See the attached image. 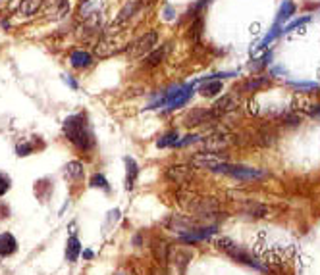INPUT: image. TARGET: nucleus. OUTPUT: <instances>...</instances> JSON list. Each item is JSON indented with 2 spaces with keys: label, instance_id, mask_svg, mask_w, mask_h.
I'll return each instance as SVG.
<instances>
[{
  "label": "nucleus",
  "instance_id": "nucleus-1",
  "mask_svg": "<svg viewBox=\"0 0 320 275\" xmlns=\"http://www.w3.org/2000/svg\"><path fill=\"white\" fill-rule=\"evenodd\" d=\"M62 131H64L66 139L81 152H91L95 148L96 141L93 135V129L87 122V118L83 114H73L68 116L62 123Z\"/></svg>",
  "mask_w": 320,
  "mask_h": 275
},
{
  "label": "nucleus",
  "instance_id": "nucleus-2",
  "mask_svg": "<svg viewBox=\"0 0 320 275\" xmlns=\"http://www.w3.org/2000/svg\"><path fill=\"white\" fill-rule=\"evenodd\" d=\"M216 245H218V248H220L222 252H226L231 260H235V262H239V264H245V266H251V268L260 270V272H268V268H264L255 256H251L247 250H243L241 246H237L233 241H229V239H218Z\"/></svg>",
  "mask_w": 320,
  "mask_h": 275
},
{
  "label": "nucleus",
  "instance_id": "nucleus-3",
  "mask_svg": "<svg viewBox=\"0 0 320 275\" xmlns=\"http://www.w3.org/2000/svg\"><path fill=\"white\" fill-rule=\"evenodd\" d=\"M157 42H159V33H157V31H149V33H145V35L139 37L133 44H129L128 58L129 60L143 58L145 54H149V52H153V50L157 48Z\"/></svg>",
  "mask_w": 320,
  "mask_h": 275
},
{
  "label": "nucleus",
  "instance_id": "nucleus-4",
  "mask_svg": "<svg viewBox=\"0 0 320 275\" xmlns=\"http://www.w3.org/2000/svg\"><path fill=\"white\" fill-rule=\"evenodd\" d=\"M216 120H220L212 108H195L187 114L185 118V125L189 127H199V125H210V123H216Z\"/></svg>",
  "mask_w": 320,
  "mask_h": 275
},
{
  "label": "nucleus",
  "instance_id": "nucleus-5",
  "mask_svg": "<svg viewBox=\"0 0 320 275\" xmlns=\"http://www.w3.org/2000/svg\"><path fill=\"white\" fill-rule=\"evenodd\" d=\"M166 177H168V181H172V183L185 185L193 179V169L191 168H187V166H172V168L166 169Z\"/></svg>",
  "mask_w": 320,
  "mask_h": 275
},
{
  "label": "nucleus",
  "instance_id": "nucleus-6",
  "mask_svg": "<svg viewBox=\"0 0 320 275\" xmlns=\"http://www.w3.org/2000/svg\"><path fill=\"white\" fill-rule=\"evenodd\" d=\"M102 6H104V0H83L81 6H79V16L85 21L93 20V18H100Z\"/></svg>",
  "mask_w": 320,
  "mask_h": 275
},
{
  "label": "nucleus",
  "instance_id": "nucleus-7",
  "mask_svg": "<svg viewBox=\"0 0 320 275\" xmlns=\"http://www.w3.org/2000/svg\"><path fill=\"white\" fill-rule=\"evenodd\" d=\"M170 50H172V44H170V42H166V44H162V46H157V48H155L153 52H149L147 58H145L147 67H157V65H160L162 62L166 60V56L170 54Z\"/></svg>",
  "mask_w": 320,
  "mask_h": 275
},
{
  "label": "nucleus",
  "instance_id": "nucleus-8",
  "mask_svg": "<svg viewBox=\"0 0 320 275\" xmlns=\"http://www.w3.org/2000/svg\"><path fill=\"white\" fill-rule=\"evenodd\" d=\"M139 8H141V0H129V2H126V6L118 12L116 20L112 21V27H118V25L126 23L131 16H135V12H137Z\"/></svg>",
  "mask_w": 320,
  "mask_h": 275
},
{
  "label": "nucleus",
  "instance_id": "nucleus-9",
  "mask_svg": "<svg viewBox=\"0 0 320 275\" xmlns=\"http://www.w3.org/2000/svg\"><path fill=\"white\" fill-rule=\"evenodd\" d=\"M239 210L245 215H249V217H264L268 214V206H264V204H260L256 200H243Z\"/></svg>",
  "mask_w": 320,
  "mask_h": 275
},
{
  "label": "nucleus",
  "instance_id": "nucleus-10",
  "mask_svg": "<svg viewBox=\"0 0 320 275\" xmlns=\"http://www.w3.org/2000/svg\"><path fill=\"white\" fill-rule=\"evenodd\" d=\"M235 108H237V104H235V96L226 94V96H222V98L212 106V112H214L218 118H222L224 114L231 112V110H235Z\"/></svg>",
  "mask_w": 320,
  "mask_h": 275
},
{
  "label": "nucleus",
  "instance_id": "nucleus-11",
  "mask_svg": "<svg viewBox=\"0 0 320 275\" xmlns=\"http://www.w3.org/2000/svg\"><path fill=\"white\" fill-rule=\"evenodd\" d=\"M69 63L75 69H83V67H89L93 63V56L89 52H85V50H73L69 54Z\"/></svg>",
  "mask_w": 320,
  "mask_h": 275
},
{
  "label": "nucleus",
  "instance_id": "nucleus-12",
  "mask_svg": "<svg viewBox=\"0 0 320 275\" xmlns=\"http://www.w3.org/2000/svg\"><path fill=\"white\" fill-rule=\"evenodd\" d=\"M124 162H126V189L131 190V189L135 187L137 177H139V166H137V162H135L133 158H129V156Z\"/></svg>",
  "mask_w": 320,
  "mask_h": 275
},
{
  "label": "nucleus",
  "instance_id": "nucleus-13",
  "mask_svg": "<svg viewBox=\"0 0 320 275\" xmlns=\"http://www.w3.org/2000/svg\"><path fill=\"white\" fill-rule=\"evenodd\" d=\"M18 250V241L12 233H2L0 235V256H12Z\"/></svg>",
  "mask_w": 320,
  "mask_h": 275
},
{
  "label": "nucleus",
  "instance_id": "nucleus-14",
  "mask_svg": "<svg viewBox=\"0 0 320 275\" xmlns=\"http://www.w3.org/2000/svg\"><path fill=\"white\" fill-rule=\"evenodd\" d=\"M83 175H85V169L81 162H69L64 168V177L68 181H79L83 179Z\"/></svg>",
  "mask_w": 320,
  "mask_h": 275
},
{
  "label": "nucleus",
  "instance_id": "nucleus-15",
  "mask_svg": "<svg viewBox=\"0 0 320 275\" xmlns=\"http://www.w3.org/2000/svg\"><path fill=\"white\" fill-rule=\"evenodd\" d=\"M79 254H81V243H79V239L75 235H71L68 239V243H66V260L75 262L79 258Z\"/></svg>",
  "mask_w": 320,
  "mask_h": 275
},
{
  "label": "nucleus",
  "instance_id": "nucleus-16",
  "mask_svg": "<svg viewBox=\"0 0 320 275\" xmlns=\"http://www.w3.org/2000/svg\"><path fill=\"white\" fill-rule=\"evenodd\" d=\"M178 143H180L178 131H168V133H164L159 141H157V147L159 148H176Z\"/></svg>",
  "mask_w": 320,
  "mask_h": 275
},
{
  "label": "nucleus",
  "instance_id": "nucleus-17",
  "mask_svg": "<svg viewBox=\"0 0 320 275\" xmlns=\"http://www.w3.org/2000/svg\"><path fill=\"white\" fill-rule=\"evenodd\" d=\"M266 83H268V79H266V77H251V79H247V81H245L243 85L235 87V92H237V91H245V92L256 91V89L264 87Z\"/></svg>",
  "mask_w": 320,
  "mask_h": 275
},
{
  "label": "nucleus",
  "instance_id": "nucleus-18",
  "mask_svg": "<svg viewBox=\"0 0 320 275\" xmlns=\"http://www.w3.org/2000/svg\"><path fill=\"white\" fill-rule=\"evenodd\" d=\"M153 252H155V258L159 260L160 264H166L170 260V246L166 245L164 241H157L153 245Z\"/></svg>",
  "mask_w": 320,
  "mask_h": 275
},
{
  "label": "nucleus",
  "instance_id": "nucleus-19",
  "mask_svg": "<svg viewBox=\"0 0 320 275\" xmlns=\"http://www.w3.org/2000/svg\"><path fill=\"white\" fill-rule=\"evenodd\" d=\"M41 4H43V0H22V4H20V14H22V16H33V14H37V10L41 8Z\"/></svg>",
  "mask_w": 320,
  "mask_h": 275
},
{
  "label": "nucleus",
  "instance_id": "nucleus-20",
  "mask_svg": "<svg viewBox=\"0 0 320 275\" xmlns=\"http://www.w3.org/2000/svg\"><path fill=\"white\" fill-rule=\"evenodd\" d=\"M114 52H116V46H114L112 42H108V41H100L95 46V54L96 56H100V58H106V56H110V54H114Z\"/></svg>",
  "mask_w": 320,
  "mask_h": 275
},
{
  "label": "nucleus",
  "instance_id": "nucleus-21",
  "mask_svg": "<svg viewBox=\"0 0 320 275\" xmlns=\"http://www.w3.org/2000/svg\"><path fill=\"white\" fill-rule=\"evenodd\" d=\"M220 91H222V83H220V81H206V83L201 87V92H203L205 96H214V94H218Z\"/></svg>",
  "mask_w": 320,
  "mask_h": 275
},
{
  "label": "nucleus",
  "instance_id": "nucleus-22",
  "mask_svg": "<svg viewBox=\"0 0 320 275\" xmlns=\"http://www.w3.org/2000/svg\"><path fill=\"white\" fill-rule=\"evenodd\" d=\"M89 185L93 187V189H100V190H104V192H110V187H108V181H106V177L102 175V173H95L93 177H91V181Z\"/></svg>",
  "mask_w": 320,
  "mask_h": 275
},
{
  "label": "nucleus",
  "instance_id": "nucleus-23",
  "mask_svg": "<svg viewBox=\"0 0 320 275\" xmlns=\"http://www.w3.org/2000/svg\"><path fill=\"white\" fill-rule=\"evenodd\" d=\"M33 150H35V145H33V143H20V145L16 147V154H18V156H29Z\"/></svg>",
  "mask_w": 320,
  "mask_h": 275
},
{
  "label": "nucleus",
  "instance_id": "nucleus-24",
  "mask_svg": "<svg viewBox=\"0 0 320 275\" xmlns=\"http://www.w3.org/2000/svg\"><path fill=\"white\" fill-rule=\"evenodd\" d=\"M12 187V179L6 173H0V196H4Z\"/></svg>",
  "mask_w": 320,
  "mask_h": 275
},
{
  "label": "nucleus",
  "instance_id": "nucleus-25",
  "mask_svg": "<svg viewBox=\"0 0 320 275\" xmlns=\"http://www.w3.org/2000/svg\"><path fill=\"white\" fill-rule=\"evenodd\" d=\"M64 81L68 83V85H69V87H71V89H77V83H75V81H73L69 75H64Z\"/></svg>",
  "mask_w": 320,
  "mask_h": 275
},
{
  "label": "nucleus",
  "instance_id": "nucleus-26",
  "mask_svg": "<svg viewBox=\"0 0 320 275\" xmlns=\"http://www.w3.org/2000/svg\"><path fill=\"white\" fill-rule=\"evenodd\" d=\"M83 256H85V258H93V252H91V250H87Z\"/></svg>",
  "mask_w": 320,
  "mask_h": 275
}]
</instances>
